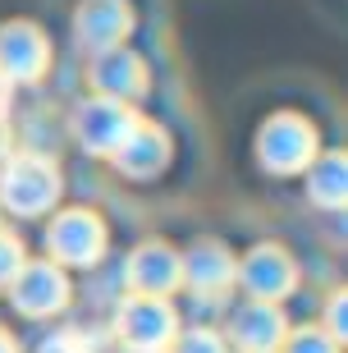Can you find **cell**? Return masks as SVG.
I'll return each instance as SVG.
<instances>
[{
  "label": "cell",
  "mask_w": 348,
  "mask_h": 353,
  "mask_svg": "<svg viewBox=\"0 0 348 353\" xmlns=\"http://www.w3.org/2000/svg\"><path fill=\"white\" fill-rule=\"evenodd\" d=\"M311 157H316V129H311L303 115L294 110H280L261 124L257 133V161L271 174H298L307 170Z\"/></svg>",
  "instance_id": "6da1fadb"
},
{
  "label": "cell",
  "mask_w": 348,
  "mask_h": 353,
  "mask_svg": "<svg viewBox=\"0 0 348 353\" xmlns=\"http://www.w3.org/2000/svg\"><path fill=\"white\" fill-rule=\"evenodd\" d=\"M60 197V174L41 157H14L0 165V202L14 216H41Z\"/></svg>",
  "instance_id": "7a4b0ae2"
},
{
  "label": "cell",
  "mask_w": 348,
  "mask_h": 353,
  "mask_svg": "<svg viewBox=\"0 0 348 353\" xmlns=\"http://www.w3.org/2000/svg\"><path fill=\"white\" fill-rule=\"evenodd\" d=\"M46 248H51L55 262H65V266H92V262H101V252H105V225L96 211H60L51 221V230H46Z\"/></svg>",
  "instance_id": "3957f363"
},
{
  "label": "cell",
  "mask_w": 348,
  "mask_h": 353,
  "mask_svg": "<svg viewBox=\"0 0 348 353\" xmlns=\"http://www.w3.org/2000/svg\"><path fill=\"white\" fill-rule=\"evenodd\" d=\"M133 129H138V115L119 101H105V97H92L74 110V133L92 157H115Z\"/></svg>",
  "instance_id": "277c9868"
},
{
  "label": "cell",
  "mask_w": 348,
  "mask_h": 353,
  "mask_svg": "<svg viewBox=\"0 0 348 353\" xmlns=\"http://www.w3.org/2000/svg\"><path fill=\"white\" fill-rule=\"evenodd\" d=\"M51 69V41L37 23L14 19L0 28V74L5 83H37Z\"/></svg>",
  "instance_id": "5b68a950"
},
{
  "label": "cell",
  "mask_w": 348,
  "mask_h": 353,
  "mask_svg": "<svg viewBox=\"0 0 348 353\" xmlns=\"http://www.w3.org/2000/svg\"><path fill=\"white\" fill-rule=\"evenodd\" d=\"M234 275H238V285L257 303H280L284 294H294V285H298V266L280 243H257V248L243 257V266H234Z\"/></svg>",
  "instance_id": "8992f818"
},
{
  "label": "cell",
  "mask_w": 348,
  "mask_h": 353,
  "mask_svg": "<svg viewBox=\"0 0 348 353\" xmlns=\"http://www.w3.org/2000/svg\"><path fill=\"white\" fill-rule=\"evenodd\" d=\"M115 330H119V340H124V349H165L179 335V316H174V307L165 299L138 294V299H129L119 307Z\"/></svg>",
  "instance_id": "52a82bcc"
},
{
  "label": "cell",
  "mask_w": 348,
  "mask_h": 353,
  "mask_svg": "<svg viewBox=\"0 0 348 353\" xmlns=\"http://www.w3.org/2000/svg\"><path fill=\"white\" fill-rule=\"evenodd\" d=\"M129 32H133L129 0H83L74 10V37H78V46L92 51V55L124 46Z\"/></svg>",
  "instance_id": "ba28073f"
},
{
  "label": "cell",
  "mask_w": 348,
  "mask_h": 353,
  "mask_svg": "<svg viewBox=\"0 0 348 353\" xmlns=\"http://www.w3.org/2000/svg\"><path fill=\"white\" fill-rule=\"evenodd\" d=\"M10 303L19 307L23 316H51V312H60L69 303V280H65V271L60 266H51V262H28V266H19V275L10 280Z\"/></svg>",
  "instance_id": "9c48e42d"
},
{
  "label": "cell",
  "mask_w": 348,
  "mask_h": 353,
  "mask_svg": "<svg viewBox=\"0 0 348 353\" xmlns=\"http://www.w3.org/2000/svg\"><path fill=\"white\" fill-rule=\"evenodd\" d=\"M147 65H142V55L124 51V46H115V51H101L96 60H92V88H96V97H105V101H119L129 105L138 101L142 92H147Z\"/></svg>",
  "instance_id": "30bf717a"
},
{
  "label": "cell",
  "mask_w": 348,
  "mask_h": 353,
  "mask_svg": "<svg viewBox=\"0 0 348 353\" xmlns=\"http://www.w3.org/2000/svg\"><path fill=\"white\" fill-rule=\"evenodd\" d=\"M179 266H183V285H193L197 299H216V294H225V289L234 285V257L216 239L193 243V248L179 257Z\"/></svg>",
  "instance_id": "8fae6325"
},
{
  "label": "cell",
  "mask_w": 348,
  "mask_h": 353,
  "mask_svg": "<svg viewBox=\"0 0 348 353\" xmlns=\"http://www.w3.org/2000/svg\"><path fill=\"white\" fill-rule=\"evenodd\" d=\"M124 271H129V285L138 289V294H147V299H165L170 289L183 285L179 252L165 248V243H142V248H133Z\"/></svg>",
  "instance_id": "7c38bea8"
},
{
  "label": "cell",
  "mask_w": 348,
  "mask_h": 353,
  "mask_svg": "<svg viewBox=\"0 0 348 353\" xmlns=\"http://www.w3.org/2000/svg\"><path fill=\"white\" fill-rule=\"evenodd\" d=\"M284 335H289V326H284L275 303H247L229 321V340L238 353H275L284 344Z\"/></svg>",
  "instance_id": "4fadbf2b"
},
{
  "label": "cell",
  "mask_w": 348,
  "mask_h": 353,
  "mask_svg": "<svg viewBox=\"0 0 348 353\" xmlns=\"http://www.w3.org/2000/svg\"><path fill=\"white\" fill-rule=\"evenodd\" d=\"M110 161H115L119 174H129V179H152V174H161V170H165V161H170L165 129H156V124L138 119V129L124 138V147H119Z\"/></svg>",
  "instance_id": "5bb4252c"
},
{
  "label": "cell",
  "mask_w": 348,
  "mask_h": 353,
  "mask_svg": "<svg viewBox=\"0 0 348 353\" xmlns=\"http://www.w3.org/2000/svg\"><path fill=\"white\" fill-rule=\"evenodd\" d=\"M344 157L339 152H325L321 161H311L307 165V197L316 202V207H325V211H335V207H344Z\"/></svg>",
  "instance_id": "9a60e30c"
},
{
  "label": "cell",
  "mask_w": 348,
  "mask_h": 353,
  "mask_svg": "<svg viewBox=\"0 0 348 353\" xmlns=\"http://www.w3.org/2000/svg\"><path fill=\"white\" fill-rule=\"evenodd\" d=\"M284 340H289V353H339V340H330L325 330H298Z\"/></svg>",
  "instance_id": "2e32d148"
},
{
  "label": "cell",
  "mask_w": 348,
  "mask_h": 353,
  "mask_svg": "<svg viewBox=\"0 0 348 353\" xmlns=\"http://www.w3.org/2000/svg\"><path fill=\"white\" fill-rule=\"evenodd\" d=\"M174 353H225V340L216 330H188V335H179Z\"/></svg>",
  "instance_id": "e0dca14e"
},
{
  "label": "cell",
  "mask_w": 348,
  "mask_h": 353,
  "mask_svg": "<svg viewBox=\"0 0 348 353\" xmlns=\"http://www.w3.org/2000/svg\"><path fill=\"white\" fill-rule=\"evenodd\" d=\"M19 266H23V248H19V239L0 234V289L19 275Z\"/></svg>",
  "instance_id": "ac0fdd59"
},
{
  "label": "cell",
  "mask_w": 348,
  "mask_h": 353,
  "mask_svg": "<svg viewBox=\"0 0 348 353\" xmlns=\"http://www.w3.org/2000/svg\"><path fill=\"white\" fill-rule=\"evenodd\" d=\"M37 353H92V344L83 340L78 330H55V335H51L46 344H41Z\"/></svg>",
  "instance_id": "d6986e66"
},
{
  "label": "cell",
  "mask_w": 348,
  "mask_h": 353,
  "mask_svg": "<svg viewBox=\"0 0 348 353\" xmlns=\"http://www.w3.org/2000/svg\"><path fill=\"white\" fill-rule=\"evenodd\" d=\"M10 88L14 83H5V74H0V119L10 115Z\"/></svg>",
  "instance_id": "ffe728a7"
},
{
  "label": "cell",
  "mask_w": 348,
  "mask_h": 353,
  "mask_svg": "<svg viewBox=\"0 0 348 353\" xmlns=\"http://www.w3.org/2000/svg\"><path fill=\"white\" fill-rule=\"evenodd\" d=\"M0 353H19V344H14L10 335H5V330H0Z\"/></svg>",
  "instance_id": "44dd1931"
},
{
  "label": "cell",
  "mask_w": 348,
  "mask_h": 353,
  "mask_svg": "<svg viewBox=\"0 0 348 353\" xmlns=\"http://www.w3.org/2000/svg\"><path fill=\"white\" fill-rule=\"evenodd\" d=\"M10 161V143H5V133H0V165Z\"/></svg>",
  "instance_id": "7402d4cb"
},
{
  "label": "cell",
  "mask_w": 348,
  "mask_h": 353,
  "mask_svg": "<svg viewBox=\"0 0 348 353\" xmlns=\"http://www.w3.org/2000/svg\"><path fill=\"white\" fill-rule=\"evenodd\" d=\"M124 353H161V349H124Z\"/></svg>",
  "instance_id": "603a6c76"
}]
</instances>
